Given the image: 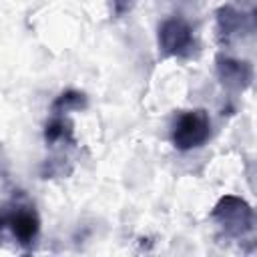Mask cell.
<instances>
[{
	"label": "cell",
	"mask_w": 257,
	"mask_h": 257,
	"mask_svg": "<svg viewBox=\"0 0 257 257\" xmlns=\"http://www.w3.org/2000/svg\"><path fill=\"white\" fill-rule=\"evenodd\" d=\"M12 229H14V235H18L20 239H30L34 233H36V219L32 213L28 211H22L18 213L14 219H12Z\"/></svg>",
	"instance_id": "obj_2"
},
{
	"label": "cell",
	"mask_w": 257,
	"mask_h": 257,
	"mask_svg": "<svg viewBox=\"0 0 257 257\" xmlns=\"http://www.w3.org/2000/svg\"><path fill=\"white\" fill-rule=\"evenodd\" d=\"M207 137H209V118L203 110L183 114L175 124V133H173V141L179 149L199 147L201 143H205Z\"/></svg>",
	"instance_id": "obj_1"
}]
</instances>
